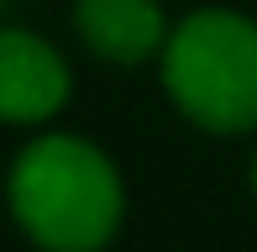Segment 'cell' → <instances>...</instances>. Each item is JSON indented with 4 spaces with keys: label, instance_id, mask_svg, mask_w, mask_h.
I'll return each mask as SVG.
<instances>
[{
    "label": "cell",
    "instance_id": "obj_1",
    "mask_svg": "<svg viewBox=\"0 0 257 252\" xmlns=\"http://www.w3.org/2000/svg\"><path fill=\"white\" fill-rule=\"evenodd\" d=\"M6 200L42 252H105L126 221L121 168L74 132L32 137L11 163Z\"/></svg>",
    "mask_w": 257,
    "mask_h": 252
},
{
    "label": "cell",
    "instance_id": "obj_2",
    "mask_svg": "<svg viewBox=\"0 0 257 252\" xmlns=\"http://www.w3.org/2000/svg\"><path fill=\"white\" fill-rule=\"evenodd\" d=\"M173 110L210 137L257 132V21L231 6H200L173 21L158 58Z\"/></svg>",
    "mask_w": 257,
    "mask_h": 252
},
{
    "label": "cell",
    "instance_id": "obj_3",
    "mask_svg": "<svg viewBox=\"0 0 257 252\" xmlns=\"http://www.w3.org/2000/svg\"><path fill=\"white\" fill-rule=\"evenodd\" d=\"M74 95L63 53L48 37L21 27H0V121L11 126H37L53 121Z\"/></svg>",
    "mask_w": 257,
    "mask_h": 252
},
{
    "label": "cell",
    "instance_id": "obj_4",
    "mask_svg": "<svg viewBox=\"0 0 257 252\" xmlns=\"http://www.w3.org/2000/svg\"><path fill=\"white\" fill-rule=\"evenodd\" d=\"M74 32L95 58L137 68L163 58L173 27L158 0H74Z\"/></svg>",
    "mask_w": 257,
    "mask_h": 252
},
{
    "label": "cell",
    "instance_id": "obj_5",
    "mask_svg": "<svg viewBox=\"0 0 257 252\" xmlns=\"http://www.w3.org/2000/svg\"><path fill=\"white\" fill-rule=\"evenodd\" d=\"M252 200H257V153H252Z\"/></svg>",
    "mask_w": 257,
    "mask_h": 252
},
{
    "label": "cell",
    "instance_id": "obj_6",
    "mask_svg": "<svg viewBox=\"0 0 257 252\" xmlns=\"http://www.w3.org/2000/svg\"><path fill=\"white\" fill-rule=\"evenodd\" d=\"M0 6H6V0H0Z\"/></svg>",
    "mask_w": 257,
    "mask_h": 252
}]
</instances>
